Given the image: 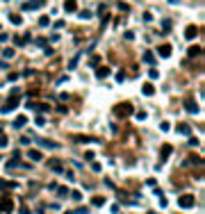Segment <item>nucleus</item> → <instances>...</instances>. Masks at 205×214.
<instances>
[{
    "mask_svg": "<svg viewBox=\"0 0 205 214\" xmlns=\"http://www.w3.org/2000/svg\"><path fill=\"white\" fill-rule=\"evenodd\" d=\"M130 114H132V102H118L114 107V116H118V118H125Z\"/></svg>",
    "mask_w": 205,
    "mask_h": 214,
    "instance_id": "nucleus-1",
    "label": "nucleus"
},
{
    "mask_svg": "<svg viewBox=\"0 0 205 214\" xmlns=\"http://www.w3.org/2000/svg\"><path fill=\"white\" fill-rule=\"evenodd\" d=\"M16 105H18V89H14V93H11V96L7 98V102L2 105V114H9Z\"/></svg>",
    "mask_w": 205,
    "mask_h": 214,
    "instance_id": "nucleus-2",
    "label": "nucleus"
},
{
    "mask_svg": "<svg viewBox=\"0 0 205 214\" xmlns=\"http://www.w3.org/2000/svg\"><path fill=\"white\" fill-rule=\"evenodd\" d=\"M178 203H180V207H182V209H189V207H194V196H191V194H184V196H180Z\"/></svg>",
    "mask_w": 205,
    "mask_h": 214,
    "instance_id": "nucleus-3",
    "label": "nucleus"
},
{
    "mask_svg": "<svg viewBox=\"0 0 205 214\" xmlns=\"http://www.w3.org/2000/svg\"><path fill=\"white\" fill-rule=\"evenodd\" d=\"M184 109L191 112V114H196V112H198V102H196L191 96H187V98H184Z\"/></svg>",
    "mask_w": 205,
    "mask_h": 214,
    "instance_id": "nucleus-4",
    "label": "nucleus"
},
{
    "mask_svg": "<svg viewBox=\"0 0 205 214\" xmlns=\"http://www.w3.org/2000/svg\"><path fill=\"white\" fill-rule=\"evenodd\" d=\"M196 34H198V27L196 25H187V30H184V39H196Z\"/></svg>",
    "mask_w": 205,
    "mask_h": 214,
    "instance_id": "nucleus-5",
    "label": "nucleus"
},
{
    "mask_svg": "<svg viewBox=\"0 0 205 214\" xmlns=\"http://www.w3.org/2000/svg\"><path fill=\"white\" fill-rule=\"evenodd\" d=\"M171 43H162V46H157V52H159V57H169L171 55Z\"/></svg>",
    "mask_w": 205,
    "mask_h": 214,
    "instance_id": "nucleus-6",
    "label": "nucleus"
},
{
    "mask_svg": "<svg viewBox=\"0 0 205 214\" xmlns=\"http://www.w3.org/2000/svg\"><path fill=\"white\" fill-rule=\"evenodd\" d=\"M48 0H32V2H25L23 5V9H36V7H43Z\"/></svg>",
    "mask_w": 205,
    "mask_h": 214,
    "instance_id": "nucleus-7",
    "label": "nucleus"
},
{
    "mask_svg": "<svg viewBox=\"0 0 205 214\" xmlns=\"http://www.w3.org/2000/svg\"><path fill=\"white\" fill-rule=\"evenodd\" d=\"M36 143L43 148H50V150H55L57 148V141H50V139H36Z\"/></svg>",
    "mask_w": 205,
    "mask_h": 214,
    "instance_id": "nucleus-8",
    "label": "nucleus"
},
{
    "mask_svg": "<svg viewBox=\"0 0 205 214\" xmlns=\"http://www.w3.org/2000/svg\"><path fill=\"white\" fill-rule=\"evenodd\" d=\"M75 9H77V0H66V2H64V11L73 14Z\"/></svg>",
    "mask_w": 205,
    "mask_h": 214,
    "instance_id": "nucleus-9",
    "label": "nucleus"
},
{
    "mask_svg": "<svg viewBox=\"0 0 205 214\" xmlns=\"http://www.w3.org/2000/svg\"><path fill=\"white\" fill-rule=\"evenodd\" d=\"M200 52H203V48H200V46H191V48H189V52H187V57L196 59V57H200Z\"/></svg>",
    "mask_w": 205,
    "mask_h": 214,
    "instance_id": "nucleus-10",
    "label": "nucleus"
},
{
    "mask_svg": "<svg viewBox=\"0 0 205 214\" xmlns=\"http://www.w3.org/2000/svg\"><path fill=\"white\" fill-rule=\"evenodd\" d=\"M178 132L182 134V137H189V134H191V127L187 125V123H180V125H178Z\"/></svg>",
    "mask_w": 205,
    "mask_h": 214,
    "instance_id": "nucleus-11",
    "label": "nucleus"
},
{
    "mask_svg": "<svg viewBox=\"0 0 205 214\" xmlns=\"http://www.w3.org/2000/svg\"><path fill=\"white\" fill-rule=\"evenodd\" d=\"M0 209H2V212H11V209H14V203H11L9 198H5L2 205H0Z\"/></svg>",
    "mask_w": 205,
    "mask_h": 214,
    "instance_id": "nucleus-12",
    "label": "nucleus"
},
{
    "mask_svg": "<svg viewBox=\"0 0 205 214\" xmlns=\"http://www.w3.org/2000/svg\"><path fill=\"white\" fill-rule=\"evenodd\" d=\"M27 155H30V159H32V162H41V159H43V155H41V150H30Z\"/></svg>",
    "mask_w": 205,
    "mask_h": 214,
    "instance_id": "nucleus-13",
    "label": "nucleus"
},
{
    "mask_svg": "<svg viewBox=\"0 0 205 214\" xmlns=\"http://www.w3.org/2000/svg\"><path fill=\"white\" fill-rule=\"evenodd\" d=\"M141 91H144V96H153V93H155V87H153V84H150V82H146V84H144V89H141Z\"/></svg>",
    "mask_w": 205,
    "mask_h": 214,
    "instance_id": "nucleus-14",
    "label": "nucleus"
},
{
    "mask_svg": "<svg viewBox=\"0 0 205 214\" xmlns=\"http://www.w3.org/2000/svg\"><path fill=\"white\" fill-rule=\"evenodd\" d=\"M144 61H146V64H150V66H155V57H153V52H150V50L144 52Z\"/></svg>",
    "mask_w": 205,
    "mask_h": 214,
    "instance_id": "nucleus-15",
    "label": "nucleus"
},
{
    "mask_svg": "<svg viewBox=\"0 0 205 214\" xmlns=\"http://www.w3.org/2000/svg\"><path fill=\"white\" fill-rule=\"evenodd\" d=\"M48 164H50V168H52V171H57V173H62V162H57V159H50Z\"/></svg>",
    "mask_w": 205,
    "mask_h": 214,
    "instance_id": "nucleus-16",
    "label": "nucleus"
},
{
    "mask_svg": "<svg viewBox=\"0 0 205 214\" xmlns=\"http://www.w3.org/2000/svg\"><path fill=\"white\" fill-rule=\"evenodd\" d=\"M96 75H98V77H107V75H109V68H107V66H100V68L96 71Z\"/></svg>",
    "mask_w": 205,
    "mask_h": 214,
    "instance_id": "nucleus-17",
    "label": "nucleus"
},
{
    "mask_svg": "<svg viewBox=\"0 0 205 214\" xmlns=\"http://www.w3.org/2000/svg\"><path fill=\"white\" fill-rule=\"evenodd\" d=\"M39 25L41 27H48V25H50V16H39Z\"/></svg>",
    "mask_w": 205,
    "mask_h": 214,
    "instance_id": "nucleus-18",
    "label": "nucleus"
},
{
    "mask_svg": "<svg viewBox=\"0 0 205 214\" xmlns=\"http://www.w3.org/2000/svg\"><path fill=\"white\" fill-rule=\"evenodd\" d=\"M171 150H173V148H171L169 143H166V146H162V159H166V157H169V155H171Z\"/></svg>",
    "mask_w": 205,
    "mask_h": 214,
    "instance_id": "nucleus-19",
    "label": "nucleus"
},
{
    "mask_svg": "<svg viewBox=\"0 0 205 214\" xmlns=\"http://www.w3.org/2000/svg\"><path fill=\"white\" fill-rule=\"evenodd\" d=\"M9 20L14 23V25H20V23H23V18H20V14H11V16H9Z\"/></svg>",
    "mask_w": 205,
    "mask_h": 214,
    "instance_id": "nucleus-20",
    "label": "nucleus"
},
{
    "mask_svg": "<svg viewBox=\"0 0 205 214\" xmlns=\"http://www.w3.org/2000/svg\"><path fill=\"white\" fill-rule=\"evenodd\" d=\"M25 123H27V118H25V116H18V118L14 121V127H23Z\"/></svg>",
    "mask_w": 205,
    "mask_h": 214,
    "instance_id": "nucleus-21",
    "label": "nucleus"
},
{
    "mask_svg": "<svg viewBox=\"0 0 205 214\" xmlns=\"http://www.w3.org/2000/svg\"><path fill=\"white\" fill-rule=\"evenodd\" d=\"M27 41H30L27 36H16V39H14V43H16V46H25Z\"/></svg>",
    "mask_w": 205,
    "mask_h": 214,
    "instance_id": "nucleus-22",
    "label": "nucleus"
},
{
    "mask_svg": "<svg viewBox=\"0 0 205 214\" xmlns=\"http://www.w3.org/2000/svg\"><path fill=\"white\" fill-rule=\"evenodd\" d=\"M91 203L96 205V207H100V205H105V198H102V196H96V198H91Z\"/></svg>",
    "mask_w": 205,
    "mask_h": 214,
    "instance_id": "nucleus-23",
    "label": "nucleus"
},
{
    "mask_svg": "<svg viewBox=\"0 0 205 214\" xmlns=\"http://www.w3.org/2000/svg\"><path fill=\"white\" fill-rule=\"evenodd\" d=\"M162 30H164V32H169V30H171V20H169V18H164V20H162Z\"/></svg>",
    "mask_w": 205,
    "mask_h": 214,
    "instance_id": "nucleus-24",
    "label": "nucleus"
},
{
    "mask_svg": "<svg viewBox=\"0 0 205 214\" xmlns=\"http://www.w3.org/2000/svg\"><path fill=\"white\" fill-rule=\"evenodd\" d=\"M2 55H5L7 59H11V57H14V48H5V50H2Z\"/></svg>",
    "mask_w": 205,
    "mask_h": 214,
    "instance_id": "nucleus-25",
    "label": "nucleus"
},
{
    "mask_svg": "<svg viewBox=\"0 0 205 214\" xmlns=\"http://www.w3.org/2000/svg\"><path fill=\"white\" fill-rule=\"evenodd\" d=\"M55 191H57V196H66V194H68L66 187H55Z\"/></svg>",
    "mask_w": 205,
    "mask_h": 214,
    "instance_id": "nucleus-26",
    "label": "nucleus"
},
{
    "mask_svg": "<svg viewBox=\"0 0 205 214\" xmlns=\"http://www.w3.org/2000/svg\"><path fill=\"white\" fill-rule=\"evenodd\" d=\"M148 75L153 77V80H157V77H159V71H157V68H150V73H148Z\"/></svg>",
    "mask_w": 205,
    "mask_h": 214,
    "instance_id": "nucleus-27",
    "label": "nucleus"
},
{
    "mask_svg": "<svg viewBox=\"0 0 205 214\" xmlns=\"http://www.w3.org/2000/svg\"><path fill=\"white\" fill-rule=\"evenodd\" d=\"M34 123H36V125H43V123H46V118H43V116H36Z\"/></svg>",
    "mask_w": 205,
    "mask_h": 214,
    "instance_id": "nucleus-28",
    "label": "nucleus"
},
{
    "mask_svg": "<svg viewBox=\"0 0 205 214\" xmlns=\"http://www.w3.org/2000/svg\"><path fill=\"white\" fill-rule=\"evenodd\" d=\"M71 196H73V200H82V194H80V191H73Z\"/></svg>",
    "mask_w": 205,
    "mask_h": 214,
    "instance_id": "nucleus-29",
    "label": "nucleus"
},
{
    "mask_svg": "<svg viewBox=\"0 0 205 214\" xmlns=\"http://www.w3.org/2000/svg\"><path fill=\"white\" fill-rule=\"evenodd\" d=\"M36 43H39L41 48H46V46H48V41H46V39H36Z\"/></svg>",
    "mask_w": 205,
    "mask_h": 214,
    "instance_id": "nucleus-30",
    "label": "nucleus"
},
{
    "mask_svg": "<svg viewBox=\"0 0 205 214\" xmlns=\"http://www.w3.org/2000/svg\"><path fill=\"white\" fill-rule=\"evenodd\" d=\"M89 16H91V11H87V9L80 11V18H89Z\"/></svg>",
    "mask_w": 205,
    "mask_h": 214,
    "instance_id": "nucleus-31",
    "label": "nucleus"
},
{
    "mask_svg": "<svg viewBox=\"0 0 205 214\" xmlns=\"http://www.w3.org/2000/svg\"><path fill=\"white\" fill-rule=\"evenodd\" d=\"M100 64V57H91V66H98Z\"/></svg>",
    "mask_w": 205,
    "mask_h": 214,
    "instance_id": "nucleus-32",
    "label": "nucleus"
},
{
    "mask_svg": "<svg viewBox=\"0 0 205 214\" xmlns=\"http://www.w3.org/2000/svg\"><path fill=\"white\" fill-rule=\"evenodd\" d=\"M0 146H7V137L5 134H0Z\"/></svg>",
    "mask_w": 205,
    "mask_h": 214,
    "instance_id": "nucleus-33",
    "label": "nucleus"
},
{
    "mask_svg": "<svg viewBox=\"0 0 205 214\" xmlns=\"http://www.w3.org/2000/svg\"><path fill=\"white\" fill-rule=\"evenodd\" d=\"M7 39H9V36H7V34H5V32H2V34H0V43H5V41H7Z\"/></svg>",
    "mask_w": 205,
    "mask_h": 214,
    "instance_id": "nucleus-34",
    "label": "nucleus"
},
{
    "mask_svg": "<svg viewBox=\"0 0 205 214\" xmlns=\"http://www.w3.org/2000/svg\"><path fill=\"white\" fill-rule=\"evenodd\" d=\"M75 212H77V214H87L89 209H87V207H80V209H75Z\"/></svg>",
    "mask_w": 205,
    "mask_h": 214,
    "instance_id": "nucleus-35",
    "label": "nucleus"
},
{
    "mask_svg": "<svg viewBox=\"0 0 205 214\" xmlns=\"http://www.w3.org/2000/svg\"><path fill=\"white\" fill-rule=\"evenodd\" d=\"M169 2H173V5H175V2H178V0H169Z\"/></svg>",
    "mask_w": 205,
    "mask_h": 214,
    "instance_id": "nucleus-36",
    "label": "nucleus"
},
{
    "mask_svg": "<svg viewBox=\"0 0 205 214\" xmlns=\"http://www.w3.org/2000/svg\"><path fill=\"white\" fill-rule=\"evenodd\" d=\"M148 214H155V212H148Z\"/></svg>",
    "mask_w": 205,
    "mask_h": 214,
    "instance_id": "nucleus-37",
    "label": "nucleus"
}]
</instances>
